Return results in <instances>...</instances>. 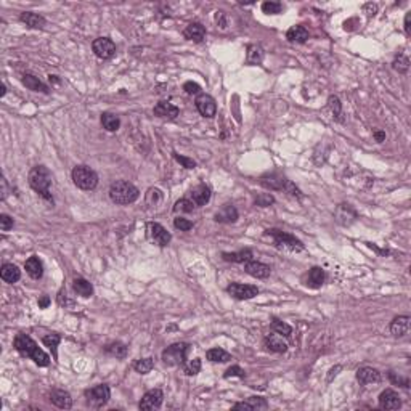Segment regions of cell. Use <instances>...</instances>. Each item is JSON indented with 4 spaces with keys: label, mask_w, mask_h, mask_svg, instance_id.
<instances>
[{
    "label": "cell",
    "mask_w": 411,
    "mask_h": 411,
    "mask_svg": "<svg viewBox=\"0 0 411 411\" xmlns=\"http://www.w3.org/2000/svg\"><path fill=\"white\" fill-rule=\"evenodd\" d=\"M174 158H175V161L180 162L184 167H186V169H194V167H196V162L193 161V159H190L186 156H180L177 153H174Z\"/></svg>",
    "instance_id": "c3c4849f"
},
{
    "label": "cell",
    "mask_w": 411,
    "mask_h": 411,
    "mask_svg": "<svg viewBox=\"0 0 411 411\" xmlns=\"http://www.w3.org/2000/svg\"><path fill=\"white\" fill-rule=\"evenodd\" d=\"M265 236H270L275 242V246L281 248V249H289V250H302L304 249V244L302 241H299L292 234H289L286 232H281V230H267L265 232Z\"/></svg>",
    "instance_id": "8992f818"
},
{
    "label": "cell",
    "mask_w": 411,
    "mask_h": 411,
    "mask_svg": "<svg viewBox=\"0 0 411 411\" xmlns=\"http://www.w3.org/2000/svg\"><path fill=\"white\" fill-rule=\"evenodd\" d=\"M29 185L34 192L39 193L44 200L52 201L53 198L50 194V186H52V172L45 166H36L34 169L29 172Z\"/></svg>",
    "instance_id": "7a4b0ae2"
},
{
    "label": "cell",
    "mask_w": 411,
    "mask_h": 411,
    "mask_svg": "<svg viewBox=\"0 0 411 411\" xmlns=\"http://www.w3.org/2000/svg\"><path fill=\"white\" fill-rule=\"evenodd\" d=\"M48 304H50V299L47 298V296H42V299L39 300V307L45 308V307H48Z\"/></svg>",
    "instance_id": "9f6ffc18"
},
{
    "label": "cell",
    "mask_w": 411,
    "mask_h": 411,
    "mask_svg": "<svg viewBox=\"0 0 411 411\" xmlns=\"http://www.w3.org/2000/svg\"><path fill=\"white\" fill-rule=\"evenodd\" d=\"M134 368L136 372H140V374H148V372L154 368V362L153 358H142L134 364Z\"/></svg>",
    "instance_id": "74e56055"
},
{
    "label": "cell",
    "mask_w": 411,
    "mask_h": 411,
    "mask_svg": "<svg viewBox=\"0 0 411 411\" xmlns=\"http://www.w3.org/2000/svg\"><path fill=\"white\" fill-rule=\"evenodd\" d=\"M50 82H55V84H60V80H58V78H56V76H50Z\"/></svg>",
    "instance_id": "6f0895ef"
},
{
    "label": "cell",
    "mask_w": 411,
    "mask_h": 411,
    "mask_svg": "<svg viewBox=\"0 0 411 411\" xmlns=\"http://www.w3.org/2000/svg\"><path fill=\"white\" fill-rule=\"evenodd\" d=\"M184 371H185V374H186V376H196L198 372L201 371V360H200V358H194V360H192V362L185 363Z\"/></svg>",
    "instance_id": "b9f144b4"
},
{
    "label": "cell",
    "mask_w": 411,
    "mask_h": 411,
    "mask_svg": "<svg viewBox=\"0 0 411 411\" xmlns=\"http://www.w3.org/2000/svg\"><path fill=\"white\" fill-rule=\"evenodd\" d=\"M162 201V194L159 190L156 188H150L148 193H146V204L151 206V208H158L159 204Z\"/></svg>",
    "instance_id": "f35d334b"
},
{
    "label": "cell",
    "mask_w": 411,
    "mask_h": 411,
    "mask_svg": "<svg viewBox=\"0 0 411 411\" xmlns=\"http://www.w3.org/2000/svg\"><path fill=\"white\" fill-rule=\"evenodd\" d=\"M148 233H150L151 241L156 242L158 246H167L170 242V238H172L170 233L159 224H150L148 225Z\"/></svg>",
    "instance_id": "7c38bea8"
},
{
    "label": "cell",
    "mask_w": 411,
    "mask_h": 411,
    "mask_svg": "<svg viewBox=\"0 0 411 411\" xmlns=\"http://www.w3.org/2000/svg\"><path fill=\"white\" fill-rule=\"evenodd\" d=\"M153 112L156 114L158 118H164V119H175L178 116V108L177 106H174L172 103H167V102H159L156 106H154V110Z\"/></svg>",
    "instance_id": "ffe728a7"
},
{
    "label": "cell",
    "mask_w": 411,
    "mask_h": 411,
    "mask_svg": "<svg viewBox=\"0 0 411 411\" xmlns=\"http://www.w3.org/2000/svg\"><path fill=\"white\" fill-rule=\"evenodd\" d=\"M194 103H196V110L200 111L201 116H204V118H214L216 116L217 104H216V100L210 95H206V94L198 95Z\"/></svg>",
    "instance_id": "8fae6325"
},
{
    "label": "cell",
    "mask_w": 411,
    "mask_h": 411,
    "mask_svg": "<svg viewBox=\"0 0 411 411\" xmlns=\"http://www.w3.org/2000/svg\"><path fill=\"white\" fill-rule=\"evenodd\" d=\"M14 348H16L22 356H28V358L34 360V363L39 364V366H47L50 363V356L45 354L44 350H40L39 346L29 336H26V334H18V336L14 338Z\"/></svg>",
    "instance_id": "6da1fadb"
},
{
    "label": "cell",
    "mask_w": 411,
    "mask_h": 411,
    "mask_svg": "<svg viewBox=\"0 0 411 411\" xmlns=\"http://www.w3.org/2000/svg\"><path fill=\"white\" fill-rule=\"evenodd\" d=\"M216 222L218 224H233L238 220V210L232 204H225L222 209H220L216 214Z\"/></svg>",
    "instance_id": "ac0fdd59"
},
{
    "label": "cell",
    "mask_w": 411,
    "mask_h": 411,
    "mask_svg": "<svg viewBox=\"0 0 411 411\" xmlns=\"http://www.w3.org/2000/svg\"><path fill=\"white\" fill-rule=\"evenodd\" d=\"M264 344L270 352H275V354H283L288 350V344L281 334H270V336L264 339Z\"/></svg>",
    "instance_id": "2e32d148"
},
{
    "label": "cell",
    "mask_w": 411,
    "mask_h": 411,
    "mask_svg": "<svg viewBox=\"0 0 411 411\" xmlns=\"http://www.w3.org/2000/svg\"><path fill=\"white\" fill-rule=\"evenodd\" d=\"M102 126L108 132H116L120 127V119L112 112H103L102 114Z\"/></svg>",
    "instance_id": "4dcf8cb0"
},
{
    "label": "cell",
    "mask_w": 411,
    "mask_h": 411,
    "mask_svg": "<svg viewBox=\"0 0 411 411\" xmlns=\"http://www.w3.org/2000/svg\"><path fill=\"white\" fill-rule=\"evenodd\" d=\"M286 39L289 42H299V44H302V42H306L308 39V31L304 26H300V24L292 26L286 32Z\"/></svg>",
    "instance_id": "f1b7e54d"
},
{
    "label": "cell",
    "mask_w": 411,
    "mask_h": 411,
    "mask_svg": "<svg viewBox=\"0 0 411 411\" xmlns=\"http://www.w3.org/2000/svg\"><path fill=\"white\" fill-rule=\"evenodd\" d=\"M190 350V344L186 342H177V344H172L167 347L162 352V362L167 366H178V364H184L186 360Z\"/></svg>",
    "instance_id": "5b68a950"
},
{
    "label": "cell",
    "mask_w": 411,
    "mask_h": 411,
    "mask_svg": "<svg viewBox=\"0 0 411 411\" xmlns=\"http://www.w3.org/2000/svg\"><path fill=\"white\" fill-rule=\"evenodd\" d=\"M328 103H330V108H331V111H332L334 119L339 120V122H342L344 119H342V104H340V102H339V98H338V96H330Z\"/></svg>",
    "instance_id": "ab89813d"
},
{
    "label": "cell",
    "mask_w": 411,
    "mask_h": 411,
    "mask_svg": "<svg viewBox=\"0 0 411 411\" xmlns=\"http://www.w3.org/2000/svg\"><path fill=\"white\" fill-rule=\"evenodd\" d=\"M340 210H344V214H340V212H336V217H338V222H340L342 225H348L352 220H355L356 214H355V210L350 208L348 204H340L339 206Z\"/></svg>",
    "instance_id": "836d02e7"
},
{
    "label": "cell",
    "mask_w": 411,
    "mask_h": 411,
    "mask_svg": "<svg viewBox=\"0 0 411 411\" xmlns=\"http://www.w3.org/2000/svg\"><path fill=\"white\" fill-rule=\"evenodd\" d=\"M24 268L28 272V275L31 278H34V280H39L44 275V265H42V262L39 260V257L37 256H32V257L28 258L26 264H24Z\"/></svg>",
    "instance_id": "603a6c76"
},
{
    "label": "cell",
    "mask_w": 411,
    "mask_h": 411,
    "mask_svg": "<svg viewBox=\"0 0 411 411\" xmlns=\"http://www.w3.org/2000/svg\"><path fill=\"white\" fill-rule=\"evenodd\" d=\"M190 200L194 202V206H204L210 200V190L206 185H198L190 192Z\"/></svg>",
    "instance_id": "7402d4cb"
},
{
    "label": "cell",
    "mask_w": 411,
    "mask_h": 411,
    "mask_svg": "<svg viewBox=\"0 0 411 411\" xmlns=\"http://www.w3.org/2000/svg\"><path fill=\"white\" fill-rule=\"evenodd\" d=\"M281 8H283V5L280 2H264L262 4V10L267 14H278L281 12Z\"/></svg>",
    "instance_id": "f6af8a7d"
},
{
    "label": "cell",
    "mask_w": 411,
    "mask_h": 411,
    "mask_svg": "<svg viewBox=\"0 0 411 411\" xmlns=\"http://www.w3.org/2000/svg\"><path fill=\"white\" fill-rule=\"evenodd\" d=\"M162 400H164V394L161 389H151L142 397V400L138 403V408L140 410H158L162 405Z\"/></svg>",
    "instance_id": "30bf717a"
},
{
    "label": "cell",
    "mask_w": 411,
    "mask_h": 411,
    "mask_svg": "<svg viewBox=\"0 0 411 411\" xmlns=\"http://www.w3.org/2000/svg\"><path fill=\"white\" fill-rule=\"evenodd\" d=\"M20 20L24 22L28 28H31V29H42L45 26V18L40 16V14H37V13H32V12L21 13Z\"/></svg>",
    "instance_id": "d4e9b609"
},
{
    "label": "cell",
    "mask_w": 411,
    "mask_h": 411,
    "mask_svg": "<svg viewBox=\"0 0 411 411\" xmlns=\"http://www.w3.org/2000/svg\"><path fill=\"white\" fill-rule=\"evenodd\" d=\"M389 378H390V380H392L394 384H400V386H403V387H410V380H408L406 378L397 376V372L390 371V372H389Z\"/></svg>",
    "instance_id": "816d5d0a"
},
{
    "label": "cell",
    "mask_w": 411,
    "mask_h": 411,
    "mask_svg": "<svg viewBox=\"0 0 411 411\" xmlns=\"http://www.w3.org/2000/svg\"><path fill=\"white\" fill-rule=\"evenodd\" d=\"M10 228H13V218L6 214L0 216V230L2 232H8Z\"/></svg>",
    "instance_id": "681fc988"
},
{
    "label": "cell",
    "mask_w": 411,
    "mask_h": 411,
    "mask_svg": "<svg viewBox=\"0 0 411 411\" xmlns=\"http://www.w3.org/2000/svg\"><path fill=\"white\" fill-rule=\"evenodd\" d=\"M382 379L380 376V372L376 370V368H370V366H363L356 371V380H358L360 384L366 386V384H376L379 380Z\"/></svg>",
    "instance_id": "5bb4252c"
},
{
    "label": "cell",
    "mask_w": 411,
    "mask_h": 411,
    "mask_svg": "<svg viewBox=\"0 0 411 411\" xmlns=\"http://www.w3.org/2000/svg\"><path fill=\"white\" fill-rule=\"evenodd\" d=\"M111 397V390L110 387L106 384H100V386H95L92 389H87L86 390V398H87V403L90 406L94 408H100L103 405L108 403Z\"/></svg>",
    "instance_id": "52a82bcc"
},
{
    "label": "cell",
    "mask_w": 411,
    "mask_h": 411,
    "mask_svg": "<svg viewBox=\"0 0 411 411\" xmlns=\"http://www.w3.org/2000/svg\"><path fill=\"white\" fill-rule=\"evenodd\" d=\"M228 294H232L234 299L238 300H248V299H252L258 294V289L257 286H252V284H242V283H232L230 286L226 288Z\"/></svg>",
    "instance_id": "9c48e42d"
},
{
    "label": "cell",
    "mask_w": 411,
    "mask_h": 411,
    "mask_svg": "<svg viewBox=\"0 0 411 411\" xmlns=\"http://www.w3.org/2000/svg\"><path fill=\"white\" fill-rule=\"evenodd\" d=\"M196 208L194 202L192 200H188V198H184V200H180L175 202L174 206V212H193V209Z\"/></svg>",
    "instance_id": "60d3db41"
},
{
    "label": "cell",
    "mask_w": 411,
    "mask_h": 411,
    "mask_svg": "<svg viewBox=\"0 0 411 411\" xmlns=\"http://www.w3.org/2000/svg\"><path fill=\"white\" fill-rule=\"evenodd\" d=\"M60 340H62V338H60V334L56 332H52V334H47V336H44L42 342L45 344V347H48L52 350V354H53V358L56 360V347L60 344Z\"/></svg>",
    "instance_id": "e575fe53"
},
{
    "label": "cell",
    "mask_w": 411,
    "mask_h": 411,
    "mask_svg": "<svg viewBox=\"0 0 411 411\" xmlns=\"http://www.w3.org/2000/svg\"><path fill=\"white\" fill-rule=\"evenodd\" d=\"M392 66H394V70H395V71H398V72H402V74H405V72L408 71V68H410V60H408L406 56L400 55V56L395 58V62H394Z\"/></svg>",
    "instance_id": "7bdbcfd3"
},
{
    "label": "cell",
    "mask_w": 411,
    "mask_h": 411,
    "mask_svg": "<svg viewBox=\"0 0 411 411\" xmlns=\"http://www.w3.org/2000/svg\"><path fill=\"white\" fill-rule=\"evenodd\" d=\"M226 379L228 378H244L246 376V372H244V370H242L241 366H232V368H228L226 371H225V374H224Z\"/></svg>",
    "instance_id": "7dc6e473"
},
{
    "label": "cell",
    "mask_w": 411,
    "mask_h": 411,
    "mask_svg": "<svg viewBox=\"0 0 411 411\" xmlns=\"http://www.w3.org/2000/svg\"><path fill=\"white\" fill-rule=\"evenodd\" d=\"M72 288L79 296H82V298H90V296L94 294V286L86 278H76L72 281Z\"/></svg>",
    "instance_id": "f546056e"
},
{
    "label": "cell",
    "mask_w": 411,
    "mask_h": 411,
    "mask_svg": "<svg viewBox=\"0 0 411 411\" xmlns=\"http://www.w3.org/2000/svg\"><path fill=\"white\" fill-rule=\"evenodd\" d=\"M50 400H52L53 405L58 406V408H62V410H70V408L72 406V398H71L70 392L62 390V389L52 390V394H50Z\"/></svg>",
    "instance_id": "9a60e30c"
},
{
    "label": "cell",
    "mask_w": 411,
    "mask_h": 411,
    "mask_svg": "<svg viewBox=\"0 0 411 411\" xmlns=\"http://www.w3.org/2000/svg\"><path fill=\"white\" fill-rule=\"evenodd\" d=\"M174 225L175 228H178L180 232H188V230H192L193 228V224L190 222V220L184 218V217H177L174 220Z\"/></svg>",
    "instance_id": "bcb514c9"
},
{
    "label": "cell",
    "mask_w": 411,
    "mask_h": 411,
    "mask_svg": "<svg viewBox=\"0 0 411 411\" xmlns=\"http://www.w3.org/2000/svg\"><path fill=\"white\" fill-rule=\"evenodd\" d=\"M184 90L188 94V95H194V94H200L201 92V87L198 86L194 82H186L184 86Z\"/></svg>",
    "instance_id": "f5cc1de1"
},
{
    "label": "cell",
    "mask_w": 411,
    "mask_h": 411,
    "mask_svg": "<svg viewBox=\"0 0 411 411\" xmlns=\"http://www.w3.org/2000/svg\"><path fill=\"white\" fill-rule=\"evenodd\" d=\"M206 356H208V360L210 362H216V363H225L228 360H232V355L226 352V350L220 348V347H216V348H210L206 352Z\"/></svg>",
    "instance_id": "1f68e13d"
},
{
    "label": "cell",
    "mask_w": 411,
    "mask_h": 411,
    "mask_svg": "<svg viewBox=\"0 0 411 411\" xmlns=\"http://www.w3.org/2000/svg\"><path fill=\"white\" fill-rule=\"evenodd\" d=\"M273 202H275V200H273L272 194H260V196L256 198V204L262 206V208H267V206H270Z\"/></svg>",
    "instance_id": "f907efd6"
},
{
    "label": "cell",
    "mask_w": 411,
    "mask_h": 411,
    "mask_svg": "<svg viewBox=\"0 0 411 411\" xmlns=\"http://www.w3.org/2000/svg\"><path fill=\"white\" fill-rule=\"evenodd\" d=\"M72 182L78 188L90 192L98 185V175L87 166H76L72 169Z\"/></svg>",
    "instance_id": "277c9868"
},
{
    "label": "cell",
    "mask_w": 411,
    "mask_h": 411,
    "mask_svg": "<svg viewBox=\"0 0 411 411\" xmlns=\"http://www.w3.org/2000/svg\"><path fill=\"white\" fill-rule=\"evenodd\" d=\"M374 138H376L379 143H382V142L386 140V134H384L382 130H376V132H374Z\"/></svg>",
    "instance_id": "11a10c76"
},
{
    "label": "cell",
    "mask_w": 411,
    "mask_h": 411,
    "mask_svg": "<svg viewBox=\"0 0 411 411\" xmlns=\"http://www.w3.org/2000/svg\"><path fill=\"white\" fill-rule=\"evenodd\" d=\"M246 403L249 405L250 410H265V408H268V403L265 402L262 397H250L246 400Z\"/></svg>",
    "instance_id": "ee69618b"
},
{
    "label": "cell",
    "mask_w": 411,
    "mask_h": 411,
    "mask_svg": "<svg viewBox=\"0 0 411 411\" xmlns=\"http://www.w3.org/2000/svg\"><path fill=\"white\" fill-rule=\"evenodd\" d=\"M22 84H24V86L29 90H32V92L48 94V87L45 86V84L39 78H36V76H32V74H24V76H22Z\"/></svg>",
    "instance_id": "484cf974"
},
{
    "label": "cell",
    "mask_w": 411,
    "mask_h": 411,
    "mask_svg": "<svg viewBox=\"0 0 411 411\" xmlns=\"http://www.w3.org/2000/svg\"><path fill=\"white\" fill-rule=\"evenodd\" d=\"M244 270L249 273L250 276H254V278H267L270 276V267L268 265H265L262 262H257V260H249L246 262V267Z\"/></svg>",
    "instance_id": "d6986e66"
},
{
    "label": "cell",
    "mask_w": 411,
    "mask_h": 411,
    "mask_svg": "<svg viewBox=\"0 0 411 411\" xmlns=\"http://www.w3.org/2000/svg\"><path fill=\"white\" fill-rule=\"evenodd\" d=\"M92 50L98 58L110 60L114 56V53H116V45H114V42L108 39V37H98L92 44Z\"/></svg>",
    "instance_id": "ba28073f"
},
{
    "label": "cell",
    "mask_w": 411,
    "mask_h": 411,
    "mask_svg": "<svg viewBox=\"0 0 411 411\" xmlns=\"http://www.w3.org/2000/svg\"><path fill=\"white\" fill-rule=\"evenodd\" d=\"M400 406H402V400H400L397 392L387 389L379 395V408L380 410L392 411V410H398Z\"/></svg>",
    "instance_id": "4fadbf2b"
},
{
    "label": "cell",
    "mask_w": 411,
    "mask_h": 411,
    "mask_svg": "<svg viewBox=\"0 0 411 411\" xmlns=\"http://www.w3.org/2000/svg\"><path fill=\"white\" fill-rule=\"evenodd\" d=\"M0 276H2L4 281H6V283H16V281H20L21 278V272L20 268L16 267V265H13V264H4L2 265V270H0Z\"/></svg>",
    "instance_id": "cb8c5ba5"
},
{
    "label": "cell",
    "mask_w": 411,
    "mask_h": 411,
    "mask_svg": "<svg viewBox=\"0 0 411 411\" xmlns=\"http://www.w3.org/2000/svg\"><path fill=\"white\" fill-rule=\"evenodd\" d=\"M5 92H6V87H5V86H2V92H0V96H4V95H5Z\"/></svg>",
    "instance_id": "680465c9"
},
{
    "label": "cell",
    "mask_w": 411,
    "mask_h": 411,
    "mask_svg": "<svg viewBox=\"0 0 411 411\" xmlns=\"http://www.w3.org/2000/svg\"><path fill=\"white\" fill-rule=\"evenodd\" d=\"M140 196V192L138 188L135 185L128 184L126 180H119V182H114L110 188V198L112 202L116 204H120V206H126V204H132L138 200Z\"/></svg>",
    "instance_id": "3957f363"
},
{
    "label": "cell",
    "mask_w": 411,
    "mask_h": 411,
    "mask_svg": "<svg viewBox=\"0 0 411 411\" xmlns=\"http://www.w3.org/2000/svg\"><path fill=\"white\" fill-rule=\"evenodd\" d=\"M270 326H272L273 331H275L276 334H281V336L289 338L292 334V328H291V326H289L288 323H284V322H281V320H273Z\"/></svg>",
    "instance_id": "d590c367"
},
{
    "label": "cell",
    "mask_w": 411,
    "mask_h": 411,
    "mask_svg": "<svg viewBox=\"0 0 411 411\" xmlns=\"http://www.w3.org/2000/svg\"><path fill=\"white\" fill-rule=\"evenodd\" d=\"M104 350L110 355L116 356V358H126V355H127V346L122 344V342H111V344H106Z\"/></svg>",
    "instance_id": "d6a6232c"
},
{
    "label": "cell",
    "mask_w": 411,
    "mask_h": 411,
    "mask_svg": "<svg viewBox=\"0 0 411 411\" xmlns=\"http://www.w3.org/2000/svg\"><path fill=\"white\" fill-rule=\"evenodd\" d=\"M324 270L323 268H320V267H314L310 272H308V275H307V286L308 288H322V284L324 283Z\"/></svg>",
    "instance_id": "83f0119b"
},
{
    "label": "cell",
    "mask_w": 411,
    "mask_h": 411,
    "mask_svg": "<svg viewBox=\"0 0 411 411\" xmlns=\"http://www.w3.org/2000/svg\"><path fill=\"white\" fill-rule=\"evenodd\" d=\"M222 257L225 258L226 262L246 264L249 260H252V250H250V249H244V250H240V252H224Z\"/></svg>",
    "instance_id": "4316f807"
},
{
    "label": "cell",
    "mask_w": 411,
    "mask_h": 411,
    "mask_svg": "<svg viewBox=\"0 0 411 411\" xmlns=\"http://www.w3.org/2000/svg\"><path fill=\"white\" fill-rule=\"evenodd\" d=\"M410 20H411V12H408V13H406V16H405V32H406V36H410V34H411Z\"/></svg>",
    "instance_id": "db71d44e"
},
{
    "label": "cell",
    "mask_w": 411,
    "mask_h": 411,
    "mask_svg": "<svg viewBox=\"0 0 411 411\" xmlns=\"http://www.w3.org/2000/svg\"><path fill=\"white\" fill-rule=\"evenodd\" d=\"M185 39L193 40V42H202L206 37V28L201 24V22H192L188 24L184 31Z\"/></svg>",
    "instance_id": "44dd1931"
},
{
    "label": "cell",
    "mask_w": 411,
    "mask_h": 411,
    "mask_svg": "<svg viewBox=\"0 0 411 411\" xmlns=\"http://www.w3.org/2000/svg\"><path fill=\"white\" fill-rule=\"evenodd\" d=\"M264 58V52L260 47H257V45H250L248 48V63L249 64H257L260 63Z\"/></svg>",
    "instance_id": "8d00e7d4"
},
{
    "label": "cell",
    "mask_w": 411,
    "mask_h": 411,
    "mask_svg": "<svg viewBox=\"0 0 411 411\" xmlns=\"http://www.w3.org/2000/svg\"><path fill=\"white\" fill-rule=\"evenodd\" d=\"M410 322H411V320L406 315H402V316L394 318V322L390 323V332L394 334L395 338L406 336L408 331H410Z\"/></svg>",
    "instance_id": "e0dca14e"
}]
</instances>
